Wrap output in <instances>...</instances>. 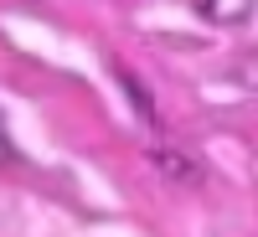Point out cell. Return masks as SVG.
<instances>
[{"label": "cell", "instance_id": "obj_1", "mask_svg": "<svg viewBox=\"0 0 258 237\" xmlns=\"http://www.w3.org/2000/svg\"><path fill=\"white\" fill-rule=\"evenodd\" d=\"M186 6H191V16H197V21L232 31V26H248V21H253L258 0H186Z\"/></svg>", "mask_w": 258, "mask_h": 237}, {"label": "cell", "instance_id": "obj_2", "mask_svg": "<svg viewBox=\"0 0 258 237\" xmlns=\"http://www.w3.org/2000/svg\"><path fill=\"white\" fill-rule=\"evenodd\" d=\"M150 160L160 165V176L165 181H176V186H202V165L181 155V149H150Z\"/></svg>", "mask_w": 258, "mask_h": 237}, {"label": "cell", "instance_id": "obj_3", "mask_svg": "<svg viewBox=\"0 0 258 237\" xmlns=\"http://www.w3.org/2000/svg\"><path fill=\"white\" fill-rule=\"evenodd\" d=\"M11 160V134H6V119H0V165Z\"/></svg>", "mask_w": 258, "mask_h": 237}, {"label": "cell", "instance_id": "obj_4", "mask_svg": "<svg viewBox=\"0 0 258 237\" xmlns=\"http://www.w3.org/2000/svg\"><path fill=\"white\" fill-rule=\"evenodd\" d=\"M248 83H253V88H258V62H248Z\"/></svg>", "mask_w": 258, "mask_h": 237}]
</instances>
